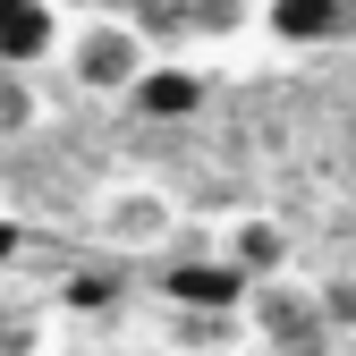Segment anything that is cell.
Instances as JSON below:
<instances>
[{"label":"cell","instance_id":"5","mask_svg":"<svg viewBox=\"0 0 356 356\" xmlns=\"http://www.w3.org/2000/svg\"><path fill=\"white\" fill-rule=\"evenodd\" d=\"M263 34L289 42V51L348 42V34H356V0H263Z\"/></svg>","mask_w":356,"mask_h":356},{"label":"cell","instance_id":"3","mask_svg":"<svg viewBox=\"0 0 356 356\" xmlns=\"http://www.w3.org/2000/svg\"><path fill=\"white\" fill-rule=\"evenodd\" d=\"M170 195L161 187H102L94 195V238L111 246V254H153L161 238H170Z\"/></svg>","mask_w":356,"mask_h":356},{"label":"cell","instance_id":"7","mask_svg":"<svg viewBox=\"0 0 356 356\" xmlns=\"http://www.w3.org/2000/svg\"><path fill=\"white\" fill-rule=\"evenodd\" d=\"M220 254H229L246 280H280L289 272V229L272 212H229L220 220Z\"/></svg>","mask_w":356,"mask_h":356},{"label":"cell","instance_id":"4","mask_svg":"<svg viewBox=\"0 0 356 356\" xmlns=\"http://www.w3.org/2000/svg\"><path fill=\"white\" fill-rule=\"evenodd\" d=\"M153 289H161V305H220V314H246V297H254V280L220 246L212 254H170Z\"/></svg>","mask_w":356,"mask_h":356},{"label":"cell","instance_id":"11","mask_svg":"<svg viewBox=\"0 0 356 356\" xmlns=\"http://www.w3.org/2000/svg\"><path fill=\"white\" fill-rule=\"evenodd\" d=\"M314 297H323V314H331V331L348 339V331H356V272H339V280H314Z\"/></svg>","mask_w":356,"mask_h":356},{"label":"cell","instance_id":"10","mask_svg":"<svg viewBox=\"0 0 356 356\" xmlns=\"http://www.w3.org/2000/svg\"><path fill=\"white\" fill-rule=\"evenodd\" d=\"M34 68H0V136H26L34 127Z\"/></svg>","mask_w":356,"mask_h":356},{"label":"cell","instance_id":"13","mask_svg":"<svg viewBox=\"0 0 356 356\" xmlns=\"http://www.w3.org/2000/svg\"><path fill=\"white\" fill-rule=\"evenodd\" d=\"M34 339H42L34 314H26V323H17V314H0V356H34Z\"/></svg>","mask_w":356,"mask_h":356},{"label":"cell","instance_id":"8","mask_svg":"<svg viewBox=\"0 0 356 356\" xmlns=\"http://www.w3.org/2000/svg\"><path fill=\"white\" fill-rule=\"evenodd\" d=\"M51 51H60L51 0H0V68H42Z\"/></svg>","mask_w":356,"mask_h":356},{"label":"cell","instance_id":"2","mask_svg":"<svg viewBox=\"0 0 356 356\" xmlns=\"http://www.w3.org/2000/svg\"><path fill=\"white\" fill-rule=\"evenodd\" d=\"M246 323L272 339V348H289V356H323V348L339 339L331 314H323V297H314V289H289V280H254Z\"/></svg>","mask_w":356,"mask_h":356},{"label":"cell","instance_id":"12","mask_svg":"<svg viewBox=\"0 0 356 356\" xmlns=\"http://www.w3.org/2000/svg\"><path fill=\"white\" fill-rule=\"evenodd\" d=\"M26 246H34V229H26L17 212H0V272H17V263H26Z\"/></svg>","mask_w":356,"mask_h":356},{"label":"cell","instance_id":"9","mask_svg":"<svg viewBox=\"0 0 356 356\" xmlns=\"http://www.w3.org/2000/svg\"><path fill=\"white\" fill-rule=\"evenodd\" d=\"M60 305H68V314H111V305H119V272H94V263L68 272L60 280Z\"/></svg>","mask_w":356,"mask_h":356},{"label":"cell","instance_id":"6","mask_svg":"<svg viewBox=\"0 0 356 356\" xmlns=\"http://www.w3.org/2000/svg\"><path fill=\"white\" fill-rule=\"evenodd\" d=\"M127 102H136L145 119H161V127H178V119H195V111L212 102V76L187 68V60H153V68L136 76V94H127Z\"/></svg>","mask_w":356,"mask_h":356},{"label":"cell","instance_id":"1","mask_svg":"<svg viewBox=\"0 0 356 356\" xmlns=\"http://www.w3.org/2000/svg\"><path fill=\"white\" fill-rule=\"evenodd\" d=\"M145 68H153V34L136 17H85L68 34V76L85 94H136Z\"/></svg>","mask_w":356,"mask_h":356}]
</instances>
